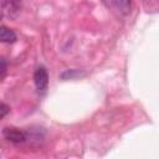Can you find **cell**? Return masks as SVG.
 <instances>
[{
	"label": "cell",
	"instance_id": "cell-1",
	"mask_svg": "<svg viewBox=\"0 0 159 159\" xmlns=\"http://www.w3.org/2000/svg\"><path fill=\"white\" fill-rule=\"evenodd\" d=\"M34 82L39 93H45L48 86V75L43 66H39L34 72Z\"/></svg>",
	"mask_w": 159,
	"mask_h": 159
},
{
	"label": "cell",
	"instance_id": "cell-2",
	"mask_svg": "<svg viewBox=\"0 0 159 159\" xmlns=\"http://www.w3.org/2000/svg\"><path fill=\"white\" fill-rule=\"evenodd\" d=\"M2 135L7 142H11L15 144H20V143L26 142V132L19 129V128L6 127L2 130Z\"/></svg>",
	"mask_w": 159,
	"mask_h": 159
},
{
	"label": "cell",
	"instance_id": "cell-3",
	"mask_svg": "<svg viewBox=\"0 0 159 159\" xmlns=\"http://www.w3.org/2000/svg\"><path fill=\"white\" fill-rule=\"evenodd\" d=\"M21 7V4L17 1H2L1 9H2V16L7 15L9 17H12L16 12H19Z\"/></svg>",
	"mask_w": 159,
	"mask_h": 159
},
{
	"label": "cell",
	"instance_id": "cell-4",
	"mask_svg": "<svg viewBox=\"0 0 159 159\" xmlns=\"http://www.w3.org/2000/svg\"><path fill=\"white\" fill-rule=\"evenodd\" d=\"M108 7L118 11L119 14H128L130 11V1H118V0H114V1H108V2H104Z\"/></svg>",
	"mask_w": 159,
	"mask_h": 159
},
{
	"label": "cell",
	"instance_id": "cell-5",
	"mask_svg": "<svg viewBox=\"0 0 159 159\" xmlns=\"http://www.w3.org/2000/svg\"><path fill=\"white\" fill-rule=\"evenodd\" d=\"M0 40L5 43H12V42L16 41V34L11 29H9L6 26H1V29H0Z\"/></svg>",
	"mask_w": 159,
	"mask_h": 159
},
{
	"label": "cell",
	"instance_id": "cell-6",
	"mask_svg": "<svg viewBox=\"0 0 159 159\" xmlns=\"http://www.w3.org/2000/svg\"><path fill=\"white\" fill-rule=\"evenodd\" d=\"M78 75H80V72H78L77 70H67V71H65V72L61 75V78L68 80V78H73V77H76V76H78Z\"/></svg>",
	"mask_w": 159,
	"mask_h": 159
},
{
	"label": "cell",
	"instance_id": "cell-7",
	"mask_svg": "<svg viewBox=\"0 0 159 159\" xmlns=\"http://www.w3.org/2000/svg\"><path fill=\"white\" fill-rule=\"evenodd\" d=\"M0 108H1V109H0V117H1V118H4V117H5V114H6V113L10 111V108H9V107H7V106H6L4 102L1 103Z\"/></svg>",
	"mask_w": 159,
	"mask_h": 159
},
{
	"label": "cell",
	"instance_id": "cell-8",
	"mask_svg": "<svg viewBox=\"0 0 159 159\" xmlns=\"http://www.w3.org/2000/svg\"><path fill=\"white\" fill-rule=\"evenodd\" d=\"M5 73H6V62L4 58H1V78H4Z\"/></svg>",
	"mask_w": 159,
	"mask_h": 159
}]
</instances>
